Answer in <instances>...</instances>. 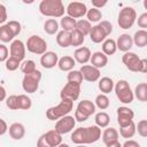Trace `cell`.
I'll use <instances>...</instances> for the list:
<instances>
[{
	"label": "cell",
	"mask_w": 147,
	"mask_h": 147,
	"mask_svg": "<svg viewBox=\"0 0 147 147\" xmlns=\"http://www.w3.org/2000/svg\"><path fill=\"white\" fill-rule=\"evenodd\" d=\"M39 11L44 16L59 18L63 17L64 15V6L61 0H42L39 3Z\"/></svg>",
	"instance_id": "7a4b0ae2"
},
{
	"label": "cell",
	"mask_w": 147,
	"mask_h": 147,
	"mask_svg": "<svg viewBox=\"0 0 147 147\" xmlns=\"http://www.w3.org/2000/svg\"><path fill=\"white\" fill-rule=\"evenodd\" d=\"M59 60H60L59 59V55L55 52L47 51L45 54H42L40 56V64L45 69H52L55 65H57Z\"/></svg>",
	"instance_id": "e0dca14e"
},
{
	"label": "cell",
	"mask_w": 147,
	"mask_h": 147,
	"mask_svg": "<svg viewBox=\"0 0 147 147\" xmlns=\"http://www.w3.org/2000/svg\"><path fill=\"white\" fill-rule=\"evenodd\" d=\"M137 132L140 137L147 138V119H141L137 124Z\"/></svg>",
	"instance_id": "ee69618b"
},
{
	"label": "cell",
	"mask_w": 147,
	"mask_h": 147,
	"mask_svg": "<svg viewBox=\"0 0 147 147\" xmlns=\"http://www.w3.org/2000/svg\"><path fill=\"white\" fill-rule=\"evenodd\" d=\"M133 44L140 48L147 46V30H138L133 34Z\"/></svg>",
	"instance_id": "83f0119b"
},
{
	"label": "cell",
	"mask_w": 147,
	"mask_h": 147,
	"mask_svg": "<svg viewBox=\"0 0 147 147\" xmlns=\"http://www.w3.org/2000/svg\"><path fill=\"white\" fill-rule=\"evenodd\" d=\"M18 106H20V109L28 110L32 107V100L25 94H20L18 95Z\"/></svg>",
	"instance_id": "60d3db41"
},
{
	"label": "cell",
	"mask_w": 147,
	"mask_h": 147,
	"mask_svg": "<svg viewBox=\"0 0 147 147\" xmlns=\"http://www.w3.org/2000/svg\"><path fill=\"white\" fill-rule=\"evenodd\" d=\"M57 147H70V146H69L68 144H64V142H62V144H60Z\"/></svg>",
	"instance_id": "6f0895ef"
},
{
	"label": "cell",
	"mask_w": 147,
	"mask_h": 147,
	"mask_svg": "<svg viewBox=\"0 0 147 147\" xmlns=\"http://www.w3.org/2000/svg\"><path fill=\"white\" fill-rule=\"evenodd\" d=\"M8 59H9V51H8L6 45L1 44L0 45V61L1 62H6Z\"/></svg>",
	"instance_id": "7dc6e473"
},
{
	"label": "cell",
	"mask_w": 147,
	"mask_h": 147,
	"mask_svg": "<svg viewBox=\"0 0 147 147\" xmlns=\"http://www.w3.org/2000/svg\"><path fill=\"white\" fill-rule=\"evenodd\" d=\"M133 117H134V113L131 108L126 106H121L117 108V123L119 127L131 123L133 121Z\"/></svg>",
	"instance_id": "9a60e30c"
},
{
	"label": "cell",
	"mask_w": 147,
	"mask_h": 147,
	"mask_svg": "<svg viewBox=\"0 0 147 147\" xmlns=\"http://www.w3.org/2000/svg\"><path fill=\"white\" fill-rule=\"evenodd\" d=\"M116 44H117V49H119L123 53H127L133 46V38L129 33H122L117 38Z\"/></svg>",
	"instance_id": "d6986e66"
},
{
	"label": "cell",
	"mask_w": 147,
	"mask_h": 147,
	"mask_svg": "<svg viewBox=\"0 0 147 147\" xmlns=\"http://www.w3.org/2000/svg\"><path fill=\"white\" fill-rule=\"evenodd\" d=\"M87 10L88 9H87L86 5L83 3V2H79V1H72L65 8V11H67L68 16L75 18V20L85 16L87 14Z\"/></svg>",
	"instance_id": "4fadbf2b"
},
{
	"label": "cell",
	"mask_w": 147,
	"mask_h": 147,
	"mask_svg": "<svg viewBox=\"0 0 147 147\" xmlns=\"http://www.w3.org/2000/svg\"><path fill=\"white\" fill-rule=\"evenodd\" d=\"M79 94H80V85L74 83H67L60 92V98L61 100L68 99L71 101H76L79 98Z\"/></svg>",
	"instance_id": "7c38bea8"
},
{
	"label": "cell",
	"mask_w": 147,
	"mask_h": 147,
	"mask_svg": "<svg viewBox=\"0 0 147 147\" xmlns=\"http://www.w3.org/2000/svg\"><path fill=\"white\" fill-rule=\"evenodd\" d=\"M60 25L62 28V30L68 31V32H72L76 30V25H77V21L70 16H63L60 21Z\"/></svg>",
	"instance_id": "f1b7e54d"
},
{
	"label": "cell",
	"mask_w": 147,
	"mask_h": 147,
	"mask_svg": "<svg viewBox=\"0 0 147 147\" xmlns=\"http://www.w3.org/2000/svg\"><path fill=\"white\" fill-rule=\"evenodd\" d=\"M76 122H77V121H76L75 116L67 115V116H64V117L60 118L59 121H56L54 130H56L60 134L69 133V132H71V131L75 129Z\"/></svg>",
	"instance_id": "30bf717a"
},
{
	"label": "cell",
	"mask_w": 147,
	"mask_h": 147,
	"mask_svg": "<svg viewBox=\"0 0 147 147\" xmlns=\"http://www.w3.org/2000/svg\"><path fill=\"white\" fill-rule=\"evenodd\" d=\"M122 62L125 68L132 72H140V62L141 59L133 52L124 53L122 56Z\"/></svg>",
	"instance_id": "8fae6325"
},
{
	"label": "cell",
	"mask_w": 147,
	"mask_h": 147,
	"mask_svg": "<svg viewBox=\"0 0 147 147\" xmlns=\"http://www.w3.org/2000/svg\"><path fill=\"white\" fill-rule=\"evenodd\" d=\"M94 102H95V107H98L101 110H106L109 107V105H110L109 98L107 96V94H103V93L98 94Z\"/></svg>",
	"instance_id": "d590c367"
},
{
	"label": "cell",
	"mask_w": 147,
	"mask_h": 147,
	"mask_svg": "<svg viewBox=\"0 0 147 147\" xmlns=\"http://www.w3.org/2000/svg\"><path fill=\"white\" fill-rule=\"evenodd\" d=\"M134 96L140 101V102H147V83H140L136 86L134 91Z\"/></svg>",
	"instance_id": "4dcf8cb0"
},
{
	"label": "cell",
	"mask_w": 147,
	"mask_h": 147,
	"mask_svg": "<svg viewBox=\"0 0 147 147\" xmlns=\"http://www.w3.org/2000/svg\"><path fill=\"white\" fill-rule=\"evenodd\" d=\"M122 147H140L139 142H137L136 140H132V139H127L123 145Z\"/></svg>",
	"instance_id": "f907efd6"
},
{
	"label": "cell",
	"mask_w": 147,
	"mask_h": 147,
	"mask_svg": "<svg viewBox=\"0 0 147 147\" xmlns=\"http://www.w3.org/2000/svg\"><path fill=\"white\" fill-rule=\"evenodd\" d=\"M106 147H122V144H121L118 140H116V141H113V142L107 144Z\"/></svg>",
	"instance_id": "11a10c76"
},
{
	"label": "cell",
	"mask_w": 147,
	"mask_h": 147,
	"mask_svg": "<svg viewBox=\"0 0 147 147\" xmlns=\"http://www.w3.org/2000/svg\"><path fill=\"white\" fill-rule=\"evenodd\" d=\"M136 132H137V125H136V123L132 121L131 123H129L127 125H124V126H121L119 127V134H121V137L122 138H124V139H130V138H132L134 134H136Z\"/></svg>",
	"instance_id": "4316f807"
},
{
	"label": "cell",
	"mask_w": 147,
	"mask_h": 147,
	"mask_svg": "<svg viewBox=\"0 0 147 147\" xmlns=\"http://www.w3.org/2000/svg\"><path fill=\"white\" fill-rule=\"evenodd\" d=\"M100 138H101V129L98 125L78 127L70 136L71 141L76 145L93 144V142H96Z\"/></svg>",
	"instance_id": "6da1fadb"
},
{
	"label": "cell",
	"mask_w": 147,
	"mask_h": 147,
	"mask_svg": "<svg viewBox=\"0 0 147 147\" xmlns=\"http://www.w3.org/2000/svg\"><path fill=\"white\" fill-rule=\"evenodd\" d=\"M76 65V61L72 56H69V55H64L62 56L60 60H59V63H57V67L60 70L62 71H71L74 70V67Z\"/></svg>",
	"instance_id": "603a6c76"
},
{
	"label": "cell",
	"mask_w": 147,
	"mask_h": 147,
	"mask_svg": "<svg viewBox=\"0 0 147 147\" xmlns=\"http://www.w3.org/2000/svg\"><path fill=\"white\" fill-rule=\"evenodd\" d=\"M67 80H68V83H74V84L82 85L84 78H83V75L79 70H71L67 75Z\"/></svg>",
	"instance_id": "8d00e7d4"
},
{
	"label": "cell",
	"mask_w": 147,
	"mask_h": 147,
	"mask_svg": "<svg viewBox=\"0 0 147 147\" xmlns=\"http://www.w3.org/2000/svg\"><path fill=\"white\" fill-rule=\"evenodd\" d=\"M137 21V13L133 7H123L118 13L117 23L121 29L127 30L132 28V25Z\"/></svg>",
	"instance_id": "5b68a950"
},
{
	"label": "cell",
	"mask_w": 147,
	"mask_h": 147,
	"mask_svg": "<svg viewBox=\"0 0 147 147\" xmlns=\"http://www.w3.org/2000/svg\"><path fill=\"white\" fill-rule=\"evenodd\" d=\"M99 25L106 31V33H107L108 36L113 32V24H111L109 21H101V22L99 23Z\"/></svg>",
	"instance_id": "c3c4849f"
},
{
	"label": "cell",
	"mask_w": 147,
	"mask_h": 147,
	"mask_svg": "<svg viewBox=\"0 0 147 147\" xmlns=\"http://www.w3.org/2000/svg\"><path fill=\"white\" fill-rule=\"evenodd\" d=\"M40 79H41V72L38 69L33 72L24 75L23 80H22V87H23L24 92H26V93L37 92V90L39 87Z\"/></svg>",
	"instance_id": "ba28073f"
},
{
	"label": "cell",
	"mask_w": 147,
	"mask_h": 147,
	"mask_svg": "<svg viewBox=\"0 0 147 147\" xmlns=\"http://www.w3.org/2000/svg\"><path fill=\"white\" fill-rule=\"evenodd\" d=\"M140 72L147 74V59H141V62H140Z\"/></svg>",
	"instance_id": "db71d44e"
},
{
	"label": "cell",
	"mask_w": 147,
	"mask_h": 147,
	"mask_svg": "<svg viewBox=\"0 0 147 147\" xmlns=\"http://www.w3.org/2000/svg\"><path fill=\"white\" fill-rule=\"evenodd\" d=\"M25 49H26V46L24 45V42L22 40H18V39L11 41V44L9 46L10 56L16 57L20 61H22L25 57Z\"/></svg>",
	"instance_id": "2e32d148"
},
{
	"label": "cell",
	"mask_w": 147,
	"mask_h": 147,
	"mask_svg": "<svg viewBox=\"0 0 147 147\" xmlns=\"http://www.w3.org/2000/svg\"><path fill=\"white\" fill-rule=\"evenodd\" d=\"M115 94L117 96V99L124 103V105H129L133 101L134 99V93L133 91L131 90V86L130 84L124 80V79H121L118 80L116 84H115Z\"/></svg>",
	"instance_id": "277c9868"
},
{
	"label": "cell",
	"mask_w": 147,
	"mask_h": 147,
	"mask_svg": "<svg viewBox=\"0 0 147 147\" xmlns=\"http://www.w3.org/2000/svg\"><path fill=\"white\" fill-rule=\"evenodd\" d=\"M95 113V103L91 100H82L78 102L75 110V118L77 122H85L91 115Z\"/></svg>",
	"instance_id": "8992f818"
},
{
	"label": "cell",
	"mask_w": 147,
	"mask_h": 147,
	"mask_svg": "<svg viewBox=\"0 0 147 147\" xmlns=\"http://www.w3.org/2000/svg\"><path fill=\"white\" fill-rule=\"evenodd\" d=\"M76 147H86V146H85V145H77Z\"/></svg>",
	"instance_id": "91938a15"
},
{
	"label": "cell",
	"mask_w": 147,
	"mask_h": 147,
	"mask_svg": "<svg viewBox=\"0 0 147 147\" xmlns=\"http://www.w3.org/2000/svg\"><path fill=\"white\" fill-rule=\"evenodd\" d=\"M85 40V36L83 33H80L78 30H75L71 32V46L78 47L80 45H83Z\"/></svg>",
	"instance_id": "f35d334b"
},
{
	"label": "cell",
	"mask_w": 147,
	"mask_h": 147,
	"mask_svg": "<svg viewBox=\"0 0 147 147\" xmlns=\"http://www.w3.org/2000/svg\"><path fill=\"white\" fill-rule=\"evenodd\" d=\"M0 91H1V98H0V100H1V101H5L7 98H6V88H5L3 85H1Z\"/></svg>",
	"instance_id": "9f6ffc18"
},
{
	"label": "cell",
	"mask_w": 147,
	"mask_h": 147,
	"mask_svg": "<svg viewBox=\"0 0 147 147\" xmlns=\"http://www.w3.org/2000/svg\"><path fill=\"white\" fill-rule=\"evenodd\" d=\"M37 68H36V62L33 60H26L24 62H22L21 64V71L26 75V74H30V72H33L36 71Z\"/></svg>",
	"instance_id": "b9f144b4"
},
{
	"label": "cell",
	"mask_w": 147,
	"mask_h": 147,
	"mask_svg": "<svg viewBox=\"0 0 147 147\" xmlns=\"http://www.w3.org/2000/svg\"><path fill=\"white\" fill-rule=\"evenodd\" d=\"M8 28L11 30V32L14 33V36H18L21 33V30H22V26H21V23L18 21H9L7 23Z\"/></svg>",
	"instance_id": "f6af8a7d"
},
{
	"label": "cell",
	"mask_w": 147,
	"mask_h": 147,
	"mask_svg": "<svg viewBox=\"0 0 147 147\" xmlns=\"http://www.w3.org/2000/svg\"><path fill=\"white\" fill-rule=\"evenodd\" d=\"M98 86H99V90L101 91V93H103V94H108V93H110L115 88L114 80L110 77H102V78H100Z\"/></svg>",
	"instance_id": "d4e9b609"
},
{
	"label": "cell",
	"mask_w": 147,
	"mask_h": 147,
	"mask_svg": "<svg viewBox=\"0 0 147 147\" xmlns=\"http://www.w3.org/2000/svg\"><path fill=\"white\" fill-rule=\"evenodd\" d=\"M91 64L98 69L105 68L108 63V56L103 52H94L91 57Z\"/></svg>",
	"instance_id": "7402d4cb"
},
{
	"label": "cell",
	"mask_w": 147,
	"mask_h": 147,
	"mask_svg": "<svg viewBox=\"0 0 147 147\" xmlns=\"http://www.w3.org/2000/svg\"><path fill=\"white\" fill-rule=\"evenodd\" d=\"M118 137H119V134H118V132L115 127H106L105 131L102 132V136H101L102 141H103L105 145L118 140Z\"/></svg>",
	"instance_id": "484cf974"
},
{
	"label": "cell",
	"mask_w": 147,
	"mask_h": 147,
	"mask_svg": "<svg viewBox=\"0 0 147 147\" xmlns=\"http://www.w3.org/2000/svg\"><path fill=\"white\" fill-rule=\"evenodd\" d=\"M59 22L55 18H48L44 23V31L47 34H55L59 33Z\"/></svg>",
	"instance_id": "1f68e13d"
},
{
	"label": "cell",
	"mask_w": 147,
	"mask_h": 147,
	"mask_svg": "<svg viewBox=\"0 0 147 147\" xmlns=\"http://www.w3.org/2000/svg\"><path fill=\"white\" fill-rule=\"evenodd\" d=\"M56 44L62 48H67L71 46V32L64 30L59 31V33L56 34Z\"/></svg>",
	"instance_id": "cb8c5ba5"
},
{
	"label": "cell",
	"mask_w": 147,
	"mask_h": 147,
	"mask_svg": "<svg viewBox=\"0 0 147 147\" xmlns=\"http://www.w3.org/2000/svg\"><path fill=\"white\" fill-rule=\"evenodd\" d=\"M86 17H87V21H90L91 23H96V22L101 21V18H102V13H101L100 9H96V8L92 7L91 9L87 10Z\"/></svg>",
	"instance_id": "74e56055"
},
{
	"label": "cell",
	"mask_w": 147,
	"mask_h": 147,
	"mask_svg": "<svg viewBox=\"0 0 147 147\" xmlns=\"http://www.w3.org/2000/svg\"><path fill=\"white\" fill-rule=\"evenodd\" d=\"M117 51V44L116 40L111 39V38H107L103 42H102V52L108 56V55H114Z\"/></svg>",
	"instance_id": "f546056e"
},
{
	"label": "cell",
	"mask_w": 147,
	"mask_h": 147,
	"mask_svg": "<svg viewBox=\"0 0 147 147\" xmlns=\"http://www.w3.org/2000/svg\"><path fill=\"white\" fill-rule=\"evenodd\" d=\"M94 121H95V125H98L100 129H103V127H107L109 125L110 117L106 111H100V113L95 114Z\"/></svg>",
	"instance_id": "d6a6232c"
},
{
	"label": "cell",
	"mask_w": 147,
	"mask_h": 147,
	"mask_svg": "<svg viewBox=\"0 0 147 147\" xmlns=\"http://www.w3.org/2000/svg\"><path fill=\"white\" fill-rule=\"evenodd\" d=\"M6 106L11 109V110H18L20 109V106H18V95H9L7 96L6 99Z\"/></svg>",
	"instance_id": "7bdbcfd3"
},
{
	"label": "cell",
	"mask_w": 147,
	"mask_h": 147,
	"mask_svg": "<svg viewBox=\"0 0 147 147\" xmlns=\"http://www.w3.org/2000/svg\"><path fill=\"white\" fill-rule=\"evenodd\" d=\"M79 71L82 72L83 75V78L84 80L86 82H91V83H94V82H98L100 79V69L93 67L92 64H84L80 67Z\"/></svg>",
	"instance_id": "5bb4252c"
},
{
	"label": "cell",
	"mask_w": 147,
	"mask_h": 147,
	"mask_svg": "<svg viewBox=\"0 0 147 147\" xmlns=\"http://www.w3.org/2000/svg\"><path fill=\"white\" fill-rule=\"evenodd\" d=\"M74 108V101L68 99H62L59 105L49 107L46 110V117L49 121H59L60 118L67 116Z\"/></svg>",
	"instance_id": "3957f363"
},
{
	"label": "cell",
	"mask_w": 147,
	"mask_h": 147,
	"mask_svg": "<svg viewBox=\"0 0 147 147\" xmlns=\"http://www.w3.org/2000/svg\"><path fill=\"white\" fill-rule=\"evenodd\" d=\"M21 62L22 61H20L18 59L13 57V56H9V59L5 62V67H6V69L8 71H15L18 68H21V64H22Z\"/></svg>",
	"instance_id": "ab89813d"
},
{
	"label": "cell",
	"mask_w": 147,
	"mask_h": 147,
	"mask_svg": "<svg viewBox=\"0 0 147 147\" xmlns=\"http://www.w3.org/2000/svg\"><path fill=\"white\" fill-rule=\"evenodd\" d=\"M144 7H145V9H147V0L144 1Z\"/></svg>",
	"instance_id": "680465c9"
},
{
	"label": "cell",
	"mask_w": 147,
	"mask_h": 147,
	"mask_svg": "<svg viewBox=\"0 0 147 147\" xmlns=\"http://www.w3.org/2000/svg\"><path fill=\"white\" fill-rule=\"evenodd\" d=\"M106 5H107V0H103V1L93 0V1H92V6H93L94 8H96V9H100V8H102V7L106 6Z\"/></svg>",
	"instance_id": "816d5d0a"
},
{
	"label": "cell",
	"mask_w": 147,
	"mask_h": 147,
	"mask_svg": "<svg viewBox=\"0 0 147 147\" xmlns=\"http://www.w3.org/2000/svg\"><path fill=\"white\" fill-rule=\"evenodd\" d=\"M138 26L141 28V30H147V11L142 13L138 18H137Z\"/></svg>",
	"instance_id": "bcb514c9"
},
{
	"label": "cell",
	"mask_w": 147,
	"mask_h": 147,
	"mask_svg": "<svg viewBox=\"0 0 147 147\" xmlns=\"http://www.w3.org/2000/svg\"><path fill=\"white\" fill-rule=\"evenodd\" d=\"M107 37H108V34L106 33V31H105L99 24L94 25V26L92 28L91 33H90V39H91L94 44L103 42V41L107 39Z\"/></svg>",
	"instance_id": "ffe728a7"
},
{
	"label": "cell",
	"mask_w": 147,
	"mask_h": 147,
	"mask_svg": "<svg viewBox=\"0 0 147 147\" xmlns=\"http://www.w3.org/2000/svg\"><path fill=\"white\" fill-rule=\"evenodd\" d=\"M92 24L90 21L87 20H79L77 21V25H76V30H78L80 33H83L84 36H87L91 33L92 31Z\"/></svg>",
	"instance_id": "e575fe53"
},
{
	"label": "cell",
	"mask_w": 147,
	"mask_h": 147,
	"mask_svg": "<svg viewBox=\"0 0 147 147\" xmlns=\"http://www.w3.org/2000/svg\"><path fill=\"white\" fill-rule=\"evenodd\" d=\"M0 123H1V129H0V136H3L8 130H9V127L7 126V124H6V122H5V119L3 118H1L0 119Z\"/></svg>",
	"instance_id": "f5cc1de1"
},
{
	"label": "cell",
	"mask_w": 147,
	"mask_h": 147,
	"mask_svg": "<svg viewBox=\"0 0 147 147\" xmlns=\"http://www.w3.org/2000/svg\"><path fill=\"white\" fill-rule=\"evenodd\" d=\"M7 20V9H6V6L0 3V24L3 25V23L6 22Z\"/></svg>",
	"instance_id": "681fc988"
},
{
	"label": "cell",
	"mask_w": 147,
	"mask_h": 147,
	"mask_svg": "<svg viewBox=\"0 0 147 147\" xmlns=\"http://www.w3.org/2000/svg\"><path fill=\"white\" fill-rule=\"evenodd\" d=\"M8 132H9V136H10L11 139L21 140L25 136V127H24V125L22 123H17L16 122V123L10 124Z\"/></svg>",
	"instance_id": "44dd1931"
},
{
	"label": "cell",
	"mask_w": 147,
	"mask_h": 147,
	"mask_svg": "<svg viewBox=\"0 0 147 147\" xmlns=\"http://www.w3.org/2000/svg\"><path fill=\"white\" fill-rule=\"evenodd\" d=\"M60 144H62V134L56 130H49L39 137L37 147H57Z\"/></svg>",
	"instance_id": "52a82bcc"
},
{
	"label": "cell",
	"mask_w": 147,
	"mask_h": 147,
	"mask_svg": "<svg viewBox=\"0 0 147 147\" xmlns=\"http://www.w3.org/2000/svg\"><path fill=\"white\" fill-rule=\"evenodd\" d=\"M91 57H92V53H91V51H90L88 47H85V46L78 47L74 52V59H75V61L77 63L82 64V65H84L87 62H90L91 61Z\"/></svg>",
	"instance_id": "ac0fdd59"
},
{
	"label": "cell",
	"mask_w": 147,
	"mask_h": 147,
	"mask_svg": "<svg viewBox=\"0 0 147 147\" xmlns=\"http://www.w3.org/2000/svg\"><path fill=\"white\" fill-rule=\"evenodd\" d=\"M15 38L14 33L11 32V30L8 28L7 24H3L0 26V40L2 42H9V41H14L13 39Z\"/></svg>",
	"instance_id": "836d02e7"
},
{
	"label": "cell",
	"mask_w": 147,
	"mask_h": 147,
	"mask_svg": "<svg viewBox=\"0 0 147 147\" xmlns=\"http://www.w3.org/2000/svg\"><path fill=\"white\" fill-rule=\"evenodd\" d=\"M28 51L30 53L37 54V55H42L47 52V42L45 39H42L39 36L32 34L28 38L26 44H25Z\"/></svg>",
	"instance_id": "9c48e42d"
}]
</instances>
